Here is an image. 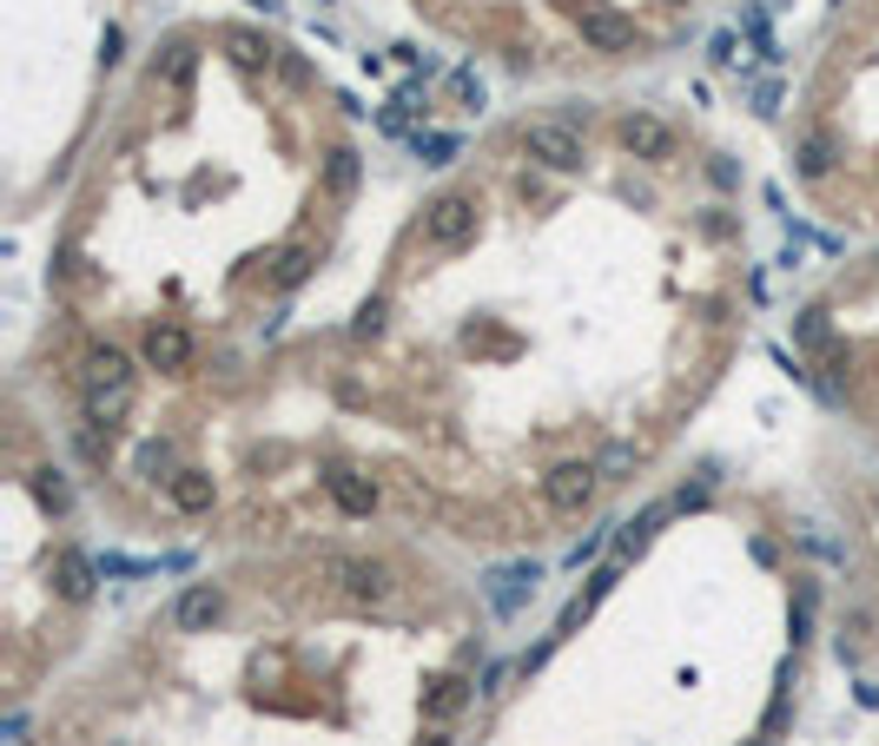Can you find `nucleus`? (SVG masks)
<instances>
[{
    "mask_svg": "<svg viewBox=\"0 0 879 746\" xmlns=\"http://www.w3.org/2000/svg\"><path fill=\"white\" fill-rule=\"evenodd\" d=\"M87 423H126V409H133V357L126 351H113V344H100V351H87Z\"/></svg>",
    "mask_w": 879,
    "mask_h": 746,
    "instance_id": "obj_1",
    "label": "nucleus"
},
{
    "mask_svg": "<svg viewBox=\"0 0 879 746\" xmlns=\"http://www.w3.org/2000/svg\"><path fill=\"white\" fill-rule=\"evenodd\" d=\"M523 152L542 165V173H582V132L569 119H529L523 126Z\"/></svg>",
    "mask_w": 879,
    "mask_h": 746,
    "instance_id": "obj_2",
    "label": "nucleus"
},
{
    "mask_svg": "<svg viewBox=\"0 0 879 746\" xmlns=\"http://www.w3.org/2000/svg\"><path fill=\"white\" fill-rule=\"evenodd\" d=\"M476 238V199L469 192H437L424 205V244L430 252H463Z\"/></svg>",
    "mask_w": 879,
    "mask_h": 746,
    "instance_id": "obj_3",
    "label": "nucleus"
},
{
    "mask_svg": "<svg viewBox=\"0 0 879 746\" xmlns=\"http://www.w3.org/2000/svg\"><path fill=\"white\" fill-rule=\"evenodd\" d=\"M325 582H338L351 602H364V608H377V602H390L397 595V574L384 568V561H371V555H325Z\"/></svg>",
    "mask_w": 879,
    "mask_h": 746,
    "instance_id": "obj_4",
    "label": "nucleus"
},
{
    "mask_svg": "<svg viewBox=\"0 0 879 746\" xmlns=\"http://www.w3.org/2000/svg\"><path fill=\"white\" fill-rule=\"evenodd\" d=\"M595 482H602L595 463H555V469L542 476V503H549L555 516H582V509L595 503Z\"/></svg>",
    "mask_w": 879,
    "mask_h": 746,
    "instance_id": "obj_5",
    "label": "nucleus"
},
{
    "mask_svg": "<svg viewBox=\"0 0 879 746\" xmlns=\"http://www.w3.org/2000/svg\"><path fill=\"white\" fill-rule=\"evenodd\" d=\"M576 34H582L589 53H628L635 47V21L602 8V0H576Z\"/></svg>",
    "mask_w": 879,
    "mask_h": 746,
    "instance_id": "obj_6",
    "label": "nucleus"
},
{
    "mask_svg": "<svg viewBox=\"0 0 879 746\" xmlns=\"http://www.w3.org/2000/svg\"><path fill=\"white\" fill-rule=\"evenodd\" d=\"M621 146H628L635 159L662 165V159H675V126H668L662 113H628V119H621Z\"/></svg>",
    "mask_w": 879,
    "mask_h": 746,
    "instance_id": "obj_7",
    "label": "nucleus"
},
{
    "mask_svg": "<svg viewBox=\"0 0 879 746\" xmlns=\"http://www.w3.org/2000/svg\"><path fill=\"white\" fill-rule=\"evenodd\" d=\"M218 615H225V589H218V582H192V589L173 602V628H179V634H205V628H218Z\"/></svg>",
    "mask_w": 879,
    "mask_h": 746,
    "instance_id": "obj_8",
    "label": "nucleus"
},
{
    "mask_svg": "<svg viewBox=\"0 0 879 746\" xmlns=\"http://www.w3.org/2000/svg\"><path fill=\"white\" fill-rule=\"evenodd\" d=\"M139 357H146V370H186L192 364V330L186 324H152Z\"/></svg>",
    "mask_w": 879,
    "mask_h": 746,
    "instance_id": "obj_9",
    "label": "nucleus"
},
{
    "mask_svg": "<svg viewBox=\"0 0 879 746\" xmlns=\"http://www.w3.org/2000/svg\"><path fill=\"white\" fill-rule=\"evenodd\" d=\"M536 582H542L536 561H510V568H490L484 589H490V608H497V615H516V608L536 595Z\"/></svg>",
    "mask_w": 879,
    "mask_h": 746,
    "instance_id": "obj_10",
    "label": "nucleus"
},
{
    "mask_svg": "<svg viewBox=\"0 0 879 746\" xmlns=\"http://www.w3.org/2000/svg\"><path fill=\"white\" fill-rule=\"evenodd\" d=\"M325 489H331V503H338L351 522H364V516L377 509V482H371V476H357L351 463H331V469H325Z\"/></svg>",
    "mask_w": 879,
    "mask_h": 746,
    "instance_id": "obj_11",
    "label": "nucleus"
},
{
    "mask_svg": "<svg viewBox=\"0 0 879 746\" xmlns=\"http://www.w3.org/2000/svg\"><path fill=\"white\" fill-rule=\"evenodd\" d=\"M93 582H100V561H93L87 548H60V561H53V589H60V602H87Z\"/></svg>",
    "mask_w": 879,
    "mask_h": 746,
    "instance_id": "obj_12",
    "label": "nucleus"
},
{
    "mask_svg": "<svg viewBox=\"0 0 879 746\" xmlns=\"http://www.w3.org/2000/svg\"><path fill=\"white\" fill-rule=\"evenodd\" d=\"M218 47H225L238 66H246V73H272V66H278V47H272L265 34H252V27H225Z\"/></svg>",
    "mask_w": 879,
    "mask_h": 746,
    "instance_id": "obj_13",
    "label": "nucleus"
},
{
    "mask_svg": "<svg viewBox=\"0 0 879 746\" xmlns=\"http://www.w3.org/2000/svg\"><path fill=\"white\" fill-rule=\"evenodd\" d=\"M469 700H476V687H469L463 674H437V681L424 687V713H430L437 726H450V720H456V713H463Z\"/></svg>",
    "mask_w": 879,
    "mask_h": 746,
    "instance_id": "obj_14",
    "label": "nucleus"
},
{
    "mask_svg": "<svg viewBox=\"0 0 879 746\" xmlns=\"http://www.w3.org/2000/svg\"><path fill=\"white\" fill-rule=\"evenodd\" d=\"M192 73H199V47H192V40H166V47H159V60H152V79H159V87L186 93Z\"/></svg>",
    "mask_w": 879,
    "mask_h": 746,
    "instance_id": "obj_15",
    "label": "nucleus"
},
{
    "mask_svg": "<svg viewBox=\"0 0 879 746\" xmlns=\"http://www.w3.org/2000/svg\"><path fill=\"white\" fill-rule=\"evenodd\" d=\"M166 495H173V509H179V516H205L218 489H212V476H205V469H179V476L166 482Z\"/></svg>",
    "mask_w": 879,
    "mask_h": 746,
    "instance_id": "obj_16",
    "label": "nucleus"
},
{
    "mask_svg": "<svg viewBox=\"0 0 879 746\" xmlns=\"http://www.w3.org/2000/svg\"><path fill=\"white\" fill-rule=\"evenodd\" d=\"M311 265H317L311 244H285V252L272 258V285H278V291H298V285L311 278Z\"/></svg>",
    "mask_w": 879,
    "mask_h": 746,
    "instance_id": "obj_17",
    "label": "nucleus"
},
{
    "mask_svg": "<svg viewBox=\"0 0 879 746\" xmlns=\"http://www.w3.org/2000/svg\"><path fill=\"white\" fill-rule=\"evenodd\" d=\"M793 159H801V179H827L833 173V132H807L793 146Z\"/></svg>",
    "mask_w": 879,
    "mask_h": 746,
    "instance_id": "obj_18",
    "label": "nucleus"
},
{
    "mask_svg": "<svg viewBox=\"0 0 879 746\" xmlns=\"http://www.w3.org/2000/svg\"><path fill=\"white\" fill-rule=\"evenodd\" d=\"M325 192H331V199H351V192H357V152H351V146H338V152L325 159Z\"/></svg>",
    "mask_w": 879,
    "mask_h": 746,
    "instance_id": "obj_19",
    "label": "nucleus"
},
{
    "mask_svg": "<svg viewBox=\"0 0 879 746\" xmlns=\"http://www.w3.org/2000/svg\"><path fill=\"white\" fill-rule=\"evenodd\" d=\"M139 476H146V482H173V476H179V450H173L166 437L146 443V450H139Z\"/></svg>",
    "mask_w": 879,
    "mask_h": 746,
    "instance_id": "obj_20",
    "label": "nucleus"
},
{
    "mask_svg": "<svg viewBox=\"0 0 879 746\" xmlns=\"http://www.w3.org/2000/svg\"><path fill=\"white\" fill-rule=\"evenodd\" d=\"M827 338H833V324H827V311H820V304L793 317V344H807V351H827Z\"/></svg>",
    "mask_w": 879,
    "mask_h": 746,
    "instance_id": "obj_21",
    "label": "nucleus"
},
{
    "mask_svg": "<svg viewBox=\"0 0 879 746\" xmlns=\"http://www.w3.org/2000/svg\"><path fill=\"white\" fill-rule=\"evenodd\" d=\"M635 463H642V456H635V443H602V456H595V469H602V482H621Z\"/></svg>",
    "mask_w": 879,
    "mask_h": 746,
    "instance_id": "obj_22",
    "label": "nucleus"
},
{
    "mask_svg": "<svg viewBox=\"0 0 879 746\" xmlns=\"http://www.w3.org/2000/svg\"><path fill=\"white\" fill-rule=\"evenodd\" d=\"M411 146H417V159H424V165H450V159L463 152V139H450V132H417Z\"/></svg>",
    "mask_w": 879,
    "mask_h": 746,
    "instance_id": "obj_23",
    "label": "nucleus"
},
{
    "mask_svg": "<svg viewBox=\"0 0 879 746\" xmlns=\"http://www.w3.org/2000/svg\"><path fill=\"white\" fill-rule=\"evenodd\" d=\"M450 87H456V100H463V106H484V79H476L469 66H456V73H450Z\"/></svg>",
    "mask_w": 879,
    "mask_h": 746,
    "instance_id": "obj_24",
    "label": "nucleus"
},
{
    "mask_svg": "<svg viewBox=\"0 0 879 746\" xmlns=\"http://www.w3.org/2000/svg\"><path fill=\"white\" fill-rule=\"evenodd\" d=\"M40 495H47L53 509H73V489H66V482H60L53 469H40Z\"/></svg>",
    "mask_w": 879,
    "mask_h": 746,
    "instance_id": "obj_25",
    "label": "nucleus"
},
{
    "mask_svg": "<svg viewBox=\"0 0 879 746\" xmlns=\"http://www.w3.org/2000/svg\"><path fill=\"white\" fill-rule=\"evenodd\" d=\"M351 330H357V338H377V330H384V304L371 298V304H364V311L351 317Z\"/></svg>",
    "mask_w": 879,
    "mask_h": 746,
    "instance_id": "obj_26",
    "label": "nucleus"
},
{
    "mask_svg": "<svg viewBox=\"0 0 879 746\" xmlns=\"http://www.w3.org/2000/svg\"><path fill=\"white\" fill-rule=\"evenodd\" d=\"M602 548H608V529H595V535H582V542H576V555H569V561H576V568H582V561H595V555H602Z\"/></svg>",
    "mask_w": 879,
    "mask_h": 746,
    "instance_id": "obj_27",
    "label": "nucleus"
},
{
    "mask_svg": "<svg viewBox=\"0 0 879 746\" xmlns=\"http://www.w3.org/2000/svg\"><path fill=\"white\" fill-rule=\"evenodd\" d=\"M278 79H285V87H304L311 66H304V60H291V53H278Z\"/></svg>",
    "mask_w": 879,
    "mask_h": 746,
    "instance_id": "obj_28",
    "label": "nucleus"
},
{
    "mask_svg": "<svg viewBox=\"0 0 879 746\" xmlns=\"http://www.w3.org/2000/svg\"><path fill=\"white\" fill-rule=\"evenodd\" d=\"M734 47H741V40H734V34H714V60H721V66H734V60H741V53H734Z\"/></svg>",
    "mask_w": 879,
    "mask_h": 746,
    "instance_id": "obj_29",
    "label": "nucleus"
},
{
    "mask_svg": "<svg viewBox=\"0 0 879 746\" xmlns=\"http://www.w3.org/2000/svg\"><path fill=\"white\" fill-rule=\"evenodd\" d=\"M780 726H787V694H780V700H774V707H767V739H774V733H780Z\"/></svg>",
    "mask_w": 879,
    "mask_h": 746,
    "instance_id": "obj_30",
    "label": "nucleus"
},
{
    "mask_svg": "<svg viewBox=\"0 0 879 746\" xmlns=\"http://www.w3.org/2000/svg\"><path fill=\"white\" fill-rule=\"evenodd\" d=\"M424 746H450V733H430V739H424Z\"/></svg>",
    "mask_w": 879,
    "mask_h": 746,
    "instance_id": "obj_31",
    "label": "nucleus"
},
{
    "mask_svg": "<svg viewBox=\"0 0 879 746\" xmlns=\"http://www.w3.org/2000/svg\"><path fill=\"white\" fill-rule=\"evenodd\" d=\"M754 746H774V739H754Z\"/></svg>",
    "mask_w": 879,
    "mask_h": 746,
    "instance_id": "obj_32",
    "label": "nucleus"
},
{
    "mask_svg": "<svg viewBox=\"0 0 879 746\" xmlns=\"http://www.w3.org/2000/svg\"><path fill=\"white\" fill-rule=\"evenodd\" d=\"M872 509H879V495H872Z\"/></svg>",
    "mask_w": 879,
    "mask_h": 746,
    "instance_id": "obj_33",
    "label": "nucleus"
}]
</instances>
